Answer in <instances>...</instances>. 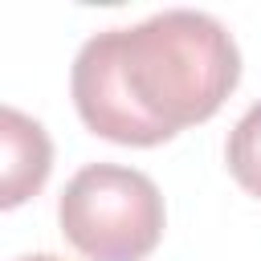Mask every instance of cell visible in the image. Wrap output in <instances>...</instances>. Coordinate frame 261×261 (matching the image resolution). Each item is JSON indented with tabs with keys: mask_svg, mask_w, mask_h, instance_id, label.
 <instances>
[{
	"mask_svg": "<svg viewBox=\"0 0 261 261\" xmlns=\"http://www.w3.org/2000/svg\"><path fill=\"white\" fill-rule=\"evenodd\" d=\"M241 82L232 33L200 8H163L94 33L69 69L82 122L122 147H155L212 118Z\"/></svg>",
	"mask_w": 261,
	"mask_h": 261,
	"instance_id": "obj_1",
	"label": "cell"
},
{
	"mask_svg": "<svg viewBox=\"0 0 261 261\" xmlns=\"http://www.w3.org/2000/svg\"><path fill=\"white\" fill-rule=\"evenodd\" d=\"M0 139H4V208H16L20 200L37 196L49 179L53 167V147L49 135L37 118L20 114L16 106L0 110Z\"/></svg>",
	"mask_w": 261,
	"mask_h": 261,
	"instance_id": "obj_3",
	"label": "cell"
},
{
	"mask_svg": "<svg viewBox=\"0 0 261 261\" xmlns=\"http://www.w3.org/2000/svg\"><path fill=\"white\" fill-rule=\"evenodd\" d=\"M163 196L155 179L122 163H86L57 200L65 241L90 261H143L163 237Z\"/></svg>",
	"mask_w": 261,
	"mask_h": 261,
	"instance_id": "obj_2",
	"label": "cell"
},
{
	"mask_svg": "<svg viewBox=\"0 0 261 261\" xmlns=\"http://www.w3.org/2000/svg\"><path fill=\"white\" fill-rule=\"evenodd\" d=\"M16 261H65V257H53V253H29V257H16Z\"/></svg>",
	"mask_w": 261,
	"mask_h": 261,
	"instance_id": "obj_5",
	"label": "cell"
},
{
	"mask_svg": "<svg viewBox=\"0 0 261 261\" xmlns=\"http://www.w3.org/2000/svg\"><path fill=\"white\" fill-rule=\"evenodd\" d=\"M224 163L232 171V179L261 196V98L237 118V126L228 130V143H224Z\"/></svg>",
	"mask_w": 261,
	"mask_h": 261,
	"instance_id": "obj_4",
	"label": "cell"
}]
</instances>
